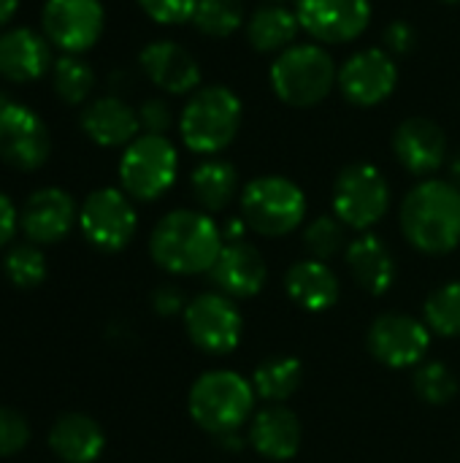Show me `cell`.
<instances>
[{"label":"cell","instance_id":"8fae6325","mask_svg":"<svg viewBox=\"0 0 460 463\" xmlns=\"http://www.w3.org/2000/svg\"><path fill=\"white\" fill-rule=\"evenodd\" d=\"M106 27V8L100 0H46L41 11V30L62 54L89 52Z\"/></svg>","mask_w":460,"mask_h":463},{"label":"cell","instance_id":"7bdbcfd3","mask_svg":"<svg viewBox=\"0 0 460 463\" xmlns=\"http://www.w3.org/2000/svg\"><path fill=\"white\" fill-rule=\"evenodd\" d=\"M266 3H277V5H285V3H290V0H266Z\"/></svg>","mask_w":460,"mask_h":463},{"label":"cell","instance_id":"d6986e66","mask_svg":"<svg viewBox=\"0 0 460 463\" xmlns=\"http://www.w3.org/2000/svg\"><path fill=\"white\" fill-rule=\"evenodd\" d=\"M52 43L33 27H11L0 33V79L11 84L38 81L52 71Z\"/></svg>","mask_w":460,"mask_h":463},{"label":"cell","instance_id":"7a4b0ae2","mask_svg":"<svg viewBox=\"0 0 460 463\" xmlns=\"http://www.w3.org/2000/svg\"><path fill=\"white\" fill-rule=\"evenodd\" d=\"M401 231L426 255H447L460 244V190L447 179L415 184L401 203Z\"/></svg>","mask_w":460,"mask_h":463},{"label":"cell","instance_id":"d6a6232c","mask_svg":"<svg viewBox=\"0 0 460 463\" xmlns=\"http://www.w3.org/2000/svg\"><path fill=\"white\" fill-rule=\"evenodd\" d=\"M304 244L314 260H328L347 247V225L336 214L314 217L304 231Z\"/></svg>","mask_w":460,"mask_h":463},{"label":"cell","instance_id":"ab89813d","mask_svg":"<svg viewBox=\"0 0 460 463\" xmlns=\"http://www.w3.org/2000/svg\"><path fill=\"white\" fill-rule=\"evenodd\" d=\"M19 225V214L5 193H0V247H5L14 239V231Z\"/></svg>","mask_w":460,"mask_h":463},{"label":"cell","instance_id":"f1b7e54d","mask_svg":"<svg viewBox=\"0 0 460 463\" xmlns=\"http://www.w3.org/2000/svg\"><path fill=\"white\" fill-rule=\"evenodd\" d=\"M52 87L65 106H81L95 90V71L81 54H62L52 65Z\"/></svg>","mask_w":460,"mask_h":463},{"label":"cell","instance_id":"1f68e13d","mask_svg":"<svg viewBox=\"0 0 460 463\" xmlns=\"http://www.w3.org/2000/svg\"><path fill=\"white\" fill-rule=\"evenodd\" d=\"M5 279L19 290H33L46 279V258L35 244H14L3 260Z\"/></svg>","mask_w":460,"mask_h":463},{"label":"cell","instance_id":"9a60e30c","mask_svg":"<svg viewBox=\"0 0 460 463\" xmlns=\"http://www.w3.org/2000/svg\"><path fill=\"white\" fill-rule=\"evenodd\" d=\"M301 30L320 43H350L371 22V0H296Z\"/></svg>","mask_w":460,"mask_h":463},{"label":"cell","instance_id":"ffe728a7","mask_svg":"<svg viewBox=\"0 0 460 463\" xmlns=\"http://www.w3.org/2000/svg\"><path fill=\"white\" fill-rule=\"evenodd\" d=\"M209 277L228 298H252L263 290L268 269L258 247L247 241H230L222 247Z\"/></svg>","mask_w":460,"mask_h":463},{"label":"cell","instance_id":"7402d4cb","mask_svg":"<svg viewBox=\"0 0 460 463\" xmlns=\"http://www.w3.org/2000/svg\"><path fill=\"white\" fill-rule=\"evenodd\" d=\"M304 439L301 420L285 404H268L252 418L249 445L268 461H290L298 456Z\"/></svg>","mask_w":460,"mask_h":463},{"label":"cell","instance_id":"30bf717a","mask_svg":"<svg viewBox=\"0 0 460 463\" xmlns=\"http://www.w3.org/2000/svg\"><path fill=\"white\" fill-rule=\"evenodd\" d=\"M184 331L190 342L209 355H228L239 347L244 320L225 293H201L184 307Z\"/></svg>","mask_w":460,"mask_h":463},{"label":"cell","instance_id":"6da1fadb","mask_svg":"<svg viewBox=\"0 0 460 463\" xmlns=\"http://www.w3.org/2000/svg\"><path fill=\"white\" fill-rule=\"evenodd\" d=\"M222 247V228L198 209L168 212L149 236L152 260L176 277L209 274Z\"/></svg>","mask_w":460,"mask_h":463},{"label":"cell","instance_id":"cb8c5ba5","mask_svg":"<svg viewBox=\"0 0 460 463\" xmlns=\"http://www.w3.org/2000/svg\"><path fill=\"white\" fill-rule=\"evenodd\" d=\"M285 290L287 296L306 312H328L342 293L339 277L333 269H328L325 260H298L285 274Z\"/></svg>","mask_w":460,"mask_h":463},{"label":"cell","instance_id":"f546056e","mask_svg":"<svg viewBox=\"0 0 460 463\" xmlns=\"http://www.w3.org/2000/svg\"><path fill=\"white\" fill-rule=\"evenodd\" d=\"M192 24L206 38H230L247 24V8L241 0H198Z\"/></svg>","mask_w":460,"mask_h":463},{"label":"cell","instance_id":"d4e9b609","mask_svg":"<svg viewBox=\"0 0 460 463\" xmlns=\"http://www.w3.org/2000/svg\"><path fill=\"white\" fill-rule=\"evenodd\" d=\"M347 266L355 282L371 296L388 293L396 282V258L374 233H361L355 241L347 244Z\"/></svg>","mask_w":460,"mask_h":463},{"label":"cell","instance_id":"d590c367","mask_svg":"<svg viewBox=\"0 0 460 463\" xmlns=\"http://www.w3.org/2000/svg\"><path fill=\"white\" fill-rule=\"evenodd\" d=\"M138 8L157 24H184L192 22L198 0H136Z\"/></svg>","mask_w":460,"mask_h":463},{"label":"cell","instance_id":"83f0119b","mask_svg":"<svg viewBox=\"0 0 460 463\" xmlns=\"http://www.w3.org/2000/svg\"><path fill=\"white\" fill-rule=\"evenodd\" d=\"M304 383V366L298 358L277 355L263 361L252 374L255 396L268 404H285Z\"/></svg>","mask_w":460,"mask_h":463},{"label":"cell","instance_id":"8992f818","mask_svg":"<svg viewBox=\"0 0 460 463\" xmlns=\"http://www.w3.org/2000/svg\"><path fill=\"white\" fill-rule=\"evenodd\" d=\"M306 217L304 190L285 176H258L241 190V220L249 231L277 239L293 233Z\"/></svg>","mask_w":460,"mask_h":463},{"label":"cell","instance_id":"5b68a950","mask_svg":"<svg viewBox=\"0 0 460 463\" xmlns=\"http://www.w3.org/2000/svg\"><path fill=\"white\" fill-rule=\"evenodd\" d=\"M274 95L290 109H312L323 103L336 87L339 68L325 46L293 43L279 52L268 71Z\"/></svg>","mask_w":460,"mask_h":463},{"label":"cell","instance_id":"3957f363","mask_svg":"<svg viewBox=\"0 0 460 463\" xmlns=\"http://www.w3.org/2000/svg\"><path fill=\"white\" fill-rule=\"evenodd\" d=\"M241 98L225 84L198 87L182 114H179V136L182 144L195 155H220L228 149L241 128Z\"/></svg>","mask_w":460,"mask_h":463},{"label":"cell","instance_id":"e575fe53","mask_svg":"<svg viewBox=\"0 0 460 463\" xmlns=\"http://www.w3.org/2000/svg\"><path fill=\"white\" fill-rule=\"evenodd\" d=\"M30 442V423L22 412L0 407V458L16 456Z\"/></svg>","mask_w":460,"mask_h":463},{"label":"cell","instance_id":"4fadbf2b","mask_svg":"<svg viewBox=\"0 0 460 463\" xmlns=\"http://www.w3.org/2000/svg\"><path fill=\"white\" fill-rule=\"evenodd\" d=\"M52 155L46 122L22 103L0 109V160L16 171H35Z\"/></svg>","mask_w":460,"mask_h":463},{"label":"cell","instance_id":"ee69618b","mask_svg":"<svg viewBox=\"0 0 460 463\" xmlns=\"http://www.w3.org/2000/svg\"><path fill=\"white\" fill-rule=\"evenodd\" d=\"M445 3H460V0H445Z\"/></svg>","mask_w":460,"mask_h":463},{"label":"cell","instance_id":"836d02e7","mask_svg":"<svg viewBox=\"0 0 460 463\" xmlns=\"http://www.w3.org/2000/svg\"><path fill=\"white\" fill-rule=\"evenodd\" d=\"M415 391L426 404L442 407L450 404L458 393V377L450 366L445 364H423L415 372Z\"/></svg>","mask_w":460,"mask_h":463},{"label":"cell","instance_id":"e0dca14e","mask_svg":"<svg viewBox=\"0 0 460 463\" xmlns=\"http://www.w3.org/2000/svg\"><path fill=\"white\" fill-rule=\"evenodd\" d=\"M138 65L144 76L165 95H192L201 87L198 60L176 41L160 38L141 49Z\"/></svg>","mask_w":460,"mask_h":463},{"label":"cell","instance_id":"484cf974","mask_svg":"<svg viewBox=\"0 0 460 463\" xmlns=\"http://www.w3.org/2000/svg\"><path fill=\"white\" fill-rule=\"evenodd\" d=\"M247 41L255 52L260 54H271V52H285L296 43L298 33H301V22L298 14L290 11L287 5H277L268 3L263 8H258L249 19H247Z\"/></svg>","mask_w":460,"mask_h":463},{"label":"cell","instance_id":"9c48e42d","mask_svg":"<svg viewBox=\"0 0 460 463\" xmlns=\"http://www.w3.org/2000/svg\"><path fill=\"white\" fill-rule=\"evenodd\" d=\"M79 228L84 239L100 252L125 250L138 228L133 198L117 187L92 190L79 209Z\"/></svg>","mask_w":460,"mask_h":463},{"label":"cell","instance_id":"603a6c76","mask_svg":"<svg viewBox=\"0 0 460 463\" xmlns=\"http://www.w3.org/2000/svg\"><path fill=\"white\" fill-rule=\"evenodd\" d=\"M52 453L65 463H95L106 448L103 429L81 412L60 415L49 431Z\"/></svg>","mask_w":460,"mask_h":463},{"label":"cell","instance_id":"52a82bcc","mask_svg":"<svg viewBox=\"0 0 460 463\" xmlns=\"http://www.w3.org/2000/svg\"><path fill=\"white\" fill-rule=\"evenodd\" d=\"M179 174V152L168 136L144 133L130 141L119 157V182L133 201L163 198Z\"/></svg>","mask_w":460,"mask_h":463},{"label":"cell","instance_id":"f35d334b","mask_svg":"<svg viewBox=\"0 0 460 463\" xmlns=\"http://www.w3.org/2000/svg\"><path fill=\"white\" fill-rule=\"evenodd\" d=\"M152 304H155V312L163 315V317L179 315V312H184V307H187L184 298H182V293H179V288H171V285L157 288L155 296H152Z\"/></svg>","mask_w":460,"mask_h":463},{"label":"cell","instance_id":"44dd1931","mask_svg":"<svg viewBox=\"0 0 460 463\" xmlns=\"http://www.w3.org/2000/svg\"><path fill=\"white\" fill-rule=\"evenodd\" d=\"M79 125L92 144L106 146V149L127 146L130 141L138 138V130H141L138 111H133L117 95H103V98L89 100L81 109Z\"/></svg>","mask_w":460,"mask_h":463},{"label":"cell","instance_id":"74e56055","mask_svg":"<svg viewBox=\"0 0 460 463\" xmlns=\"http://www.w3.org/2000/svg\"><path fill=\"white\" fill-rule=\"evenodd\" d=\"M418 46V30L407 19H396L385 27V49L390 54H409Z\"/></svg>","mask_w":460,"mask_h":463},{"label":"cell","instance_id":"ac0fdd59","mask_svg":"<svg viewBox=\"0 0 460 463\" xmlns=\"http://www.w3.org/2000/svg\"><path fill=\"white\" fill-rule=\"evenodd\" d=\"M396 160L415 176H428L447 160V136L428 117H409L393 133Z\"/></svg>","mask_w":460,"mask_h":463},{"label":"cell","instance_id":"60d3db41","mask_svg":"<svg viewBox=\"0 0 460 463\" xmlns=\"http://www.w3.org/2000/svg\"><path fill=\"white\" fill-rule=\"evenodd\" d=\"M19 11V0H0V27H5Z\"/></svg>","mask_w":460,"mask_h":463},{"label":"cell","instance_id":"7c38bea8","mask_svg":"<svg viewBox=\"0 0 460 463\" xmlns=\"http://www.w3.org/2000/svg\"><path fill=\"white\" fill-rule=\"evenodd\" d=\"M399 84V65L388 49L369 46L355 52L339 68L336 87L342 90L344 100L358 109H374L385 103Z\"/></svg>","mask_w":460,"mask_h":463},{"label":"cell","instance_id":"ba28073f","mask_svg":"<svg viewBox=\"0 0 460 463\" xmlns=\"http://www.w3.org/2000/svg\"><path fill=\"white\" fill-rule=\"evenodd\" d=\"M333 214L352 231H371L390 209V184L371 163H352L333 182Z\"/></svg>","mask_w":460,"mask_h":463},{"label":"cell","instance_id":"277c9868","mask_svg":"<svg viewBox=\"0 0 460 463\" xmlns=\"http://www.w3.org/2000/svg\"><path fill=\"white\" fill-rule=\"evenodd\" d=\"M252 380H244L239 372L214 369L201 374L187 396L190 418L209 434L225 437L236 434L255 410Z\"/></svg>","mask_w":460,"mask_h":463},{"label":"cell","instance_id":"2e32d148","mask_svg":"<svg viewBox=\"0 0 460 463\" xmlns=\"http://www.w3.org/2000/svg\"><path fill=\"white\" fill-rule=\"evenodd\" d=\"M79 222V209L70 193L60 187L35 190L19 214V225L33 244H57Z\"/></svg>","mask_w":460,"mask_h":463},{"label":"cell","instance_id":"4dcf8cb0","mask_svg":"<svg viewBox=\"0 0 460 463\" xmlns=\"http://www.w3.org/2000/svg\"><path fill=\"white\" fill-rule=\"evenodd\" d=\"M426 326L439 336H460V282L437 288L423 307Z\"/></svg>","mask_w":460,"mask_h":463},{"label":"cell","instance_id":"b9f144b4","mask_svg":"<svg viewBox=\"0 0 460 463\" xmlns=\"http://www.w3.org/2000/svg\"><path fill=\"white\" fill-rule=\"evenodd\" d=\"M450 182L460 190V152L450 160Z\"/></svg>","mask_w":460,"mask_h":463},{"label":"cell","instance_id":"8d00e7d4","mask_svg":"<svg viewBox=\"0 0 460 463\" xmlns=\"http://www.w3.org/2000/svg\"><path fill=\"white\" fill-rule=\"evenodd\" d=\"M138 122L144 133L165 136L174 125V111L165 98H149L138 106Z\"/></svg>","mask_w":460,"mask_h":463},{"label":"cell","instance_id":"4316f807","mask_svg":"<svg viewBox=\"0 0 460 463\" xmlns=\"http://www.w3.org/2000/svg\"><path fill=\"white\" fill-rule=\"evenodd\" d=\"M190 187H192V198L201 206V212L217 214V212L228 209L233 203V198L239 195V171L233 163H228L222 157H209L192 171Z\"/></svg>","mask_w":460,"mask_h":463},{"label":"cell","instance_id":"5bb4252c","mask_svg":"<svg viewBox=\"0 0 460 463\" xmlns=\"http://www.w3.org/2000/svg\"><path fill=\"white\" fill-rule=\"evenodd\" d=\"M431 347V328L426 320H418L404 312L380 315L369 328L371 355L390 369L418 366Z\"/></svg>","mask_w":460,"mask_h":463}]
</instances>
